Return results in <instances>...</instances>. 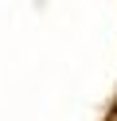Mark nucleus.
Here are the masks:
<instances>
[{"label": "nucleus", "instance_id": "1", "mask_svg": "<svg viewBox=\"0 0 117 121\" xmlns=\"http://www.w3.org/2000/svg\"><path fill=\"white\" fill-rule=\"evenodd\" d=\"M105 121H117V102H113V109H109V117Z\"/></svg>", "mask_w": 117, "mask_h": 121}]
</instances>
